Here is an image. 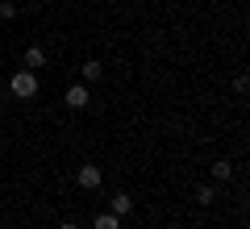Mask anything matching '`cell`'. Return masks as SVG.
Here are the masks:
<instances>
[{
  "instance_id": "cell-1",
  "label": "cell",
  "mask_w": 250,
  "mask_h": 229,
  "mask_svg": "<svg viewBox=\"0 0 250 229\" xmlns=\"http://www.w3.org/2000/svg\"><path fill=\"white\" fill-rule=\"evenodd\" d=\"M9 92H13V96H17V100H34L38 96V75H34V71H17V75H13V80H9Z\"/></svg>"
},
{
  "instance_id": "cell-2",
  "label": "cell",
  "mask_w": 250,
  "mask_h": 229,
  "mask_svg": "<svg viewBox=\"0 0 250 229\" xmlns=\"http://www.w3.org/2000/svg\"><path fill=\"white\" fill-rule=\"evenodd\" d=\"M88 104H92L88 83H75V88H67V108H88Z\"/></svg>"
},
{
  "instance_id": "cell-3",
  "label": "cell",
  "mask_w": 250,
  "mask_h": 229,
  "mask_svg": "<svg viewBox=\"0 0 250 229\" xmlns=\"http://www.w3.org/2000/svg\"><path fill=\"white\" fill-rule=\"evenodd\" d=\"M75 184H80V187H88V192H96V187H100V167H92V163H88V167H80Z\"/></svg>"
},
{
  "instance_id": "cell-4",
  "label": "cell",
  "mask_w": 250,
  "mask_h": 229,
  "mask_svg": "<svg viewBox=\"0 0 250 229\" xmlns=\"http://www.w3.org/2000/svg\"><path fill=\"white\" fill-rule=\"evenodd\" d=\"M129 212H134V200H129L125 192H117L113 196V217H129Z\"/></svg>"
},
{
  "instance_id": "cell-5",
  "label": "cell",
  "mask_w": 250,
  "mask_h": 229,
  "mask_svg": "<svg viewBox=\"0 0 250 229\" xmlns=\"http://www.w3.org/2000/svg\"><path fill=\"white\" fill-rule=\"evenodd\" d=\"M80 71H83V83H96V80H100V75H104V67H100V62H96V59H88V62H83V67H80Z\"/></svg>"
},
{
  "instance_id": "cell-6",
  "label": "cell",
  "mask_w": 250,
  "mask_h": 229,
  "mask_svg": "<svg viewBox=\"0 0 250 229\" xmlns=\"http://www.w3.org/2000/svg\"><path fill=\"white\" fill-rule=\"evenodd\" d=\"M42 62H46V50H42V46H29V50H25V67L34 71V67H42Z\"/></svg>"
},
{
  "instance_id": "cell-7",
  "label": "cell",
  "mask_w": 250,
  "mask_h": 229,
  "mask_svg": "<svg viewBox=\"0 0 250 229\" xmlns=\"http://www.w3.org/2000/svg\"><path fill=\"white\" fill-rule=\"evenodd\" d=\"M213 179H217V184H229V179H233V167H229V163H217V167H213Z\"/></svg>"
},
{
  "instance_id": "cell-8",
  "label": "cell",
  "mask_w": 250,
  "mask_h": 229,
  "mask_svg": "<svg viewBox=\"0 0 250 229\" xmlns=\"http://www.w3.org/2000/svg\"><path fill=\"white\" fill-rule=\"evenodd\" d=\"M92 229H121V217L104 212V217H96V225H92Z\"/></svg>"
},
{
  "instance_id": "cell-9",
  "label": "cell",
  "mask_w": 250,
  "mask_h": 229,
  "mask_svg": "<svg viewBox=\"0 0 250 229\" xmlns=\"http://www.w3.org/2000/svg\"><path fill=\"white\" fill-rule=\"evenodd\" d=\"M0 17H4V21L17 17V4H13V0H0Z\"/></svg>"
},
{
  "instance_id": "cell-10",
  "label": "cell",
  "mask_w": 250,
  "mask_h": 229,
  "mask_svg": "<svg viewBox=\"0 0 250 229\" xmlns=\"http://www.w3.org/2000/svg\"><path fill=\"white\" fill-rule=\"evenodd\" d=\"M196 200H200V204H213V187H208V184L196 187Z\"/></svg>"
},
{
  "instance_id": "cell-11",
  "label": "cell",
  "mask_w": 250,
  "mask_h": 229,
  "mask_svg": "<svg viewBox=\"0 0 250 229\" xmlns=\"http://www.w3.org/2000/svg\"><path fill=\"white\" fill-rule=\"evenodd\" d=\"M59 229H80V225H75V221H62V225Z\"/></svg>"
}]
</instances>
